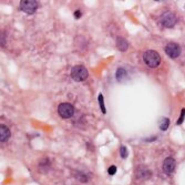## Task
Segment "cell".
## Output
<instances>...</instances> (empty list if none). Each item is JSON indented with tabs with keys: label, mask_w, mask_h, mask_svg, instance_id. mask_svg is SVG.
Wrapping results in <instances>:
<instances>
[{
	"label": "cell",
	"mask_w": 185,
	"mask_h": 185,
	"mask_svg": "<svg viewBox=\"0 0 185 185\" xmlns=\"http://www.w3.org/2000/svg\"><path fill=\"white\" fill-rule=\"evenodd\" d=\"M143 60L146 63V65H149L150 68H156L160 64L161 57L160 55L154 50H148L143 55Z\"/></svg>",
	"instance_id": "6da1fadb"
},
{
	"label": "cell",
	"mask_w": 185,
	"mask_h": 185,
	"mask_svg": "<svg viewBox=\"0 0 185 185\" xmlns=\"http://www.w3.org/2000/svg\"><path fill=\"white\" fill-rule=\"evenodd\" d=\"M88 70L83 65H76L71 70V76L76 81H83L88 78Z\"/></svg>",
	"instance_id": "7a4b0ae2"
},
{
	"label": "cell",
	"mask_w": 185,
	"mask_h": 185,
	"mask_svg": "<svg viewBox=\"0 0 185 185\" xmlns=\"http://www.w3.org/2000/svg\"><path fill=\"white\" fill-rule=\"evenodd\" d=\"M19 9L22 10L25 13L32 15L34 11L38 9V2L36 0H21L19 4Z\"/></svg>",
	"instance_id": "3957f363"
},
{
	"label": "cell",
	"mask_w": 185,
	"mask_h": 185,
	"mask_svg": "<svg viewBox=\"0 0 185 185\" xmlns=\"http://www.w3.org/2000/svg\"><path fill=\"white\" fill-rule=\"evenodd\" d=\"M58 112L61 118L68 119V118H71V116L73 115V113H74V108H73V105L70 104V103H61V104L58 106Z\"/></svg>",
	"instance_id": "277c9868"
},
{
	"label": "cell",
	"mask_w": 185,
	"mask_h": 185,
	"mask_svg": "<svg viewBox=\"0 0 185 185\" xmlns=\"http://www.w3.org/2000/svg\"><path fill=\"white\" fill-rule=\"evenodd\" d=\"M175 22H176V18L172 12H165L162 17L160 18V25L165 28H172L174 27Z\"/></svg>",
	"instance_id": "5b68a950"
},
{
	"label": "cell",
	"mask_w": 185,
	"mask_h": 185,
	"mask_svg": "<svg viewBox=\"0 0 185 185\" xmlns=\"http://www.w3.org/2000/svg\"><path fill=\"white\" fill-rule=\"evenodd\" d=\"M165 52L170 58H178V55H181V47L175 42H170L165 47Z\"/></svg>",
	"instance_id": "8992f818"
},
{
	"label": "cell",
	"mask_w": 185,
	"mask_h": 185,
	"mask_svg": "<svg viewBox=\"0 0 185 185\" xmlns=\"http://www.w3.org/2000/svg\"><path fill=\"white\" fill-rule=\"evenodd\" d=\"M163 170L166 174L173 173L175 170V161L172 157H166L163 162Z\"/></svg>",
	"instance_id": "52a82bcc"
},
{
	"label": "cell",
	"mask_w": 185,
	"mask_h": 185,
	"mask_svg": "<svg viewBox=\"0 0 185 185\" xmlns=\"http://www.w3.org/2000/svg\"><path fill=\"white\" fill-rule=\"evenodd\" d=\"M10 136V131L6 125L1 124L0 125V141L1 142H6Z\"/></svg>",
	"instance_id": "ba28073f"
},
{
	"label": "cell",
	"mask_w": 185,
	"mask_h": 185,
	"mask_svg": "<svg viewBox=\"0 0 185 185\" xmlns=\"http://www.w3.org/2000/svg\"><path fill=\"white\" fill-rule=\"evenodd\" d=\"M116 48L120 51H127L129 48V42H127L123 37H118L116 39Z\"/></svg>",
	"instance_id": "9c48e42d"
},
{
	"label": "cell",
	"mask_w": 185,
	"mask_h": 185,
	"mask_svg": "<svg viewBox=\"0 0 185 185\" xmlns=\"http://www.w3.org/2000/svg\"><path fill=\"white\" fill-rule=\"evenodd\" d=\"M127 78V71L123 69V68H120V69L116 70V79L118 81H123L124 79Z\"/></svg>",
	"instance_id": "30bf717a"
},
{
	"label": "cell",
	"mask_w": 185,
	"mask_h": 185,
	"mask_svg": "<svg viewBox=\"0 0 185 185\" xmlns=\"http://www.w3.org/2000/svg\"><path fill=\"white\" fill-rule=\"evenodd\" d=\"M169 125H170V120H169L167 118H165V119H163V120H162V122H161L160 129L162 131H166L167 127H169Z\"/></svg>",
	"instance_id": "8fae6325"
},
{
	"label": "cell",
	"mask_w": 185,
	"mask_h": 185,
	"mask_svg": "<svg viewBox=\"0 0 185 185\" xmlns=\"http://www.w3.org/2000/svg\"><path fill=\"white\" fill-rule=\"evenodd\" d=\"M99 104H100V109H101L102 113H105L106 110H105V105H104V99H103V95L100 93L99 94Z\"/></svg>",
	"instance_id": "7c38bea8"
},
{
	"label": "cell",
	"mask_w": 185,
	"mask_h": 185,
	"mask_svg": "<svg viewBox=\"0 0 185 185\" xmlns=\"http://www.w3.org/2000/svg\"><path fill=\"white\" fill-rule=\"evenodd\" d=\"M184 118H185V109L183 108V109H182V111H181V115H180V118H178V122H176V124H178V125H180V124L183 123V121H184Z\"/></svg>",
	"instance_id": "4fadbf2b"
},
{
	"label": "cell",
	"mask_w": 185,
	"mask_h": 185,
	"mask_svg": "<svg viewBox=\"0 0 185 185\" xmlns=\"http://www.w3.org/2000/svg\"><path fill=\"white\" fill-rule=\"evenodd\" d=\"M120 152H121V156H122L123 159H125L127 156V148H125V146H121Z\"/></svg>",
	"instance_id": "5bb4252c"
},
{
	"label": "cell",
	"mask_w": 185,
	"mask_h": 185,
	"mask_svg": "<svg viewBox=\"0 0 185 185\" xmlns=\"http://www.w3.org/2000/svg\"><path fill=\"white\" fill-rule=\"evenodd\" d=\"M115 172H116V167L114 166V165H112V166H110V167H109V170H108V173H109L110 175L115 174Z\"/></svg>",
	"instance_id": "9a60e30c"
},
{
	"label": "cell",
	"mask_w": 185,
	"mask_h": 185,
	"mask_svg": "<svg viewBox=\"0 0 185 185\" xmlns=\"http://www.w3.org/2000/svg\"><path fill=\"white\" fill-rule=\"evenodd\" d=\"M76 178H78V180L80 182H87V176H84L83 174H79V175H76Z\"/></svg>",
	"instance_id": "2e32d148"
},
{
	"label": "cell",
	"mask_w": 185,
	"mask_h": 185,
	"mask_svg": "<svg viewBox=\"0 0 185 185\" xmlns=\"http://www.w3.org/2000/svg\"><path fill=\"white\" fill-rule=\"evenodd\" d=\"M81 15H82V12H81L80 10H76V12H74V17H76V19H79L81 17Z\"/></svg>",
	"instance_id": "e0dca14e"
}]
</instances>
